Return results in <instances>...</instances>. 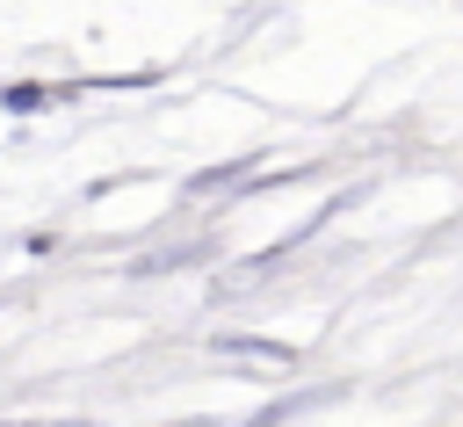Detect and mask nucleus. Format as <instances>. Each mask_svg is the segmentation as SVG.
Instances as JSON below:
<instances>
[{"instance_id":"1","label":"nucleus","mask_w":463,"mask_h":427,"mask_svg":"<svg viewBox=\"0 0 463 427\" xmlns=\"http://www.w3.org/2000/svg\"><path fill=\"white\" fill-rule=\"evenodd\" d=\"M224 355H253V362H297V347H282V340H246V333H232V340H217Z\"/></svg>"},{"instance_id":"2","label":"nucleus","mask_w":463,"mask_h":427,"mask_svg":"<svg viewBox=\"0 0 463 427\" xmlns=\"http://www.w3.org/2000/svg\"><path fill=\"white\" fill-rule=\"evenodd\" d=\"M0 101H7V109H36V101H43V87H29V80H22V87H7Z\"/></svg>"}]
</instances>
